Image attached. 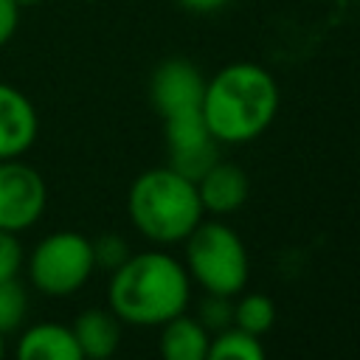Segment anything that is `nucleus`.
Returning a JSON list of instances; mask_svg holds the SVG:
<instances>
[{
  "instance_id": "f257e3e1",
  "label": "nucleus",
  "mask_w": 360,
  "mask_h": 360,
  "mask_svg": "<svg viewBox=\"0 0 360 360\" xmlns=\"http://www.w3.org/2000/svg\"><path fill=\"white\" fill-rule=\"evenodd\" d=\"M278 84L256 62H231L205 79L200 112L219 143H248L259 138L278 112Z\"/></svg>"
},
{
  "instance_id": "f03ea898",
  "label": "nucleus",
  "mask_w": 360,
  "mask_h": 360,
  "mask_svg": "<svg viewBox=\"0 0 360 360\" xmlns=\"http://www.w3.org/2000/svg\"><path fill=\"white\" fill-rule=\"evenodd\" d=\"M191 301V278L172 253L143 250L132 253L110 273L107 304L121 323L160 326L186 312Z\"/></svg>"
},
{
  "instance_id": "7ed1b4c3",
  "label": "nucleus",
  "mask_w": 360,
  "mask_h": 360,
  "mask_svg": "<svg viewBox=\"0 0 360 360\" xmlns=\"http://www.w3.org/2000/svg\"><path fill=\"white\" fill-rule=\"evenodd\" d=\"M127 211L138 233H143L155 245L183 242L205 214L197 183H191L172 166L141 172L129 186Z\"/></svg>"
},
{
  "instance_id": "20e7f679",
  "label": "nucleus",
  "mask_w": 360,
  "mask_h": 360,
  "mask_svg": "<svg viewBox=\"0 0 360 360\" xmlns=\"http://www.w3.org/2000/svg\"><path fill=\"white\" fill-rule=\"evenodd\" d=\"M183 245V267L205 292L233 298L245 290L250 270L248 248L231 225L219 219H200Z\"/></svg>"
},
{
  "instance_id": "39448f33",
  "label": "nucleus",
  "mask_w": 360,
  "mask_h": 360,
  "mask_svg": "<svg viewBox=\"0 0 360 360\" xmlns=\"http://www.w3.org/2000/svg\"><path fill=\"white\" fill-rule=\"evenodd\" d=\"M93 245L79 231H53L37 242L28 256V278L34 290L51 298L73 295L93 276Z\"/></svg>"
},
{
  "instance_id": "423d86ee",
  "label": "nucleus",
  "mask_w": 360,
  "mask_h": 360,
  "mask_svg": "<svg viewBox=\"0 0 360 360\" xmlns=\"http://www.w3.org/2000/svg\"><path fill=\"white\" fill-rule=\"evenodd\" d=\"M48 202L42 174L22 160H0V231L22 233L31 228Z\"/></svg>"
},
{
  "instance_id": "0eeeda50",
  "label": "nucleus",
  "mask_w": 360,
  "mask_h": 360,
  "mask_svg": "<svg viewBox=\"0 0 360 360\" xmlns=\"http://www.w3.org/2000/svg\"><path fill=\"white\" fill-rule=\"evenodd\" d=\"M163 124H166V149H169L166 166L197 183L219 160V141H214V135L208 132L200 110L169 115L163 118Z\"/></svg>"
},
{
  "instance_id": "6e6552de",
  "label": "nucleus",
  "mask_w": 360,
  "mask_h": 360,
  "mask_svg": "<svg viewBox=\"0 0 360 360\" xmlns=\"http://www.w3.org/2000/svg\"><path fill=\"white\" fill-rule=\"evenodd\" d=\"M205 93V76L191 59L169 56L149 76V101L160 118L200 110Z\"/></svg>"
},
{
  "instance_id": "1a4fd4ad",
  "label": "nucleus",
  "mask_w": 360,
  "mask_h": 360,
  "mask_svg": "<svg viewBox=\"0 0 360 360\" xmlns=\"http://www.w3.org/2000/svg\"><path fill=\"white\" fill-rule=\"evenodd\" d=\"M39 132V118L25 93L0 82V160L25 155Z\"/></svg>"
},
{
  "instance_id": "9d476101",
  "label": "nucleus",
  "mask_w": 360,
  "mask_h": 360,
  "mask_svg": "<svg viewBox=\"0 0 360 360\" xmlns=\"http://www.w3.org/2000/svg\"><path fill=\"white\" fill-rule=\"evenodd\" d=\"M197 194H200L202 211L217 214V217H228V214L239 211L248 202V194H250L248 172L242 166L219 158L197 180Z\"/></svg>"
},
{
  "instance_id": "9b49d317",
  "label": "nucleus",
  "mask_w": 360,
  "mask_h": 360,
  "mask_svg": "<svg viewBox=\"0 0 360 360\" xmlns=\"http://www.w3.org/2000/svg\"><path fill=\"white\" fill-rule=\"evenodd\" d=\"M70 332L84 354V360H107L115 357L121 346V321L118 315L107 307H90L76 315L70 323Z\"/></svg>"
},
{
  "instance_id": "f8f14e48",
  "label": "nucleus",
  "mask_w": 360,
  "mask_h": 360,
  "mask_svg": "<svg viewBox=\"0 0 360 360\" xmlns=\"http://www.w3.org/2000/svg\"><path fill=\"white\" fill-rule=\"evenodd\" d=\"M17 360H84L70 326L42 321L28 326L14 349Z\"/></svg>"
},
{
  "instance_id": "ddd939ff",
  "label": "nucleus",
  "mask_w": 360,
  "mask_h": 360,
  "mask_svg": "<svg viewBox=\"0 0 360 360\" xmlns=\"http://www.w3.org/2000/svg\"><path fill=\"white\" fill-rule=\"evenodd\" d=\"M211 343V332L194 315H174L160 323L158 352L160 360H205Z\"/></svg>"
},
{
  "instance_id": "4468645a",
  "label": "nucleus",
  "mask_w": 360,
  "mask_h": 360,
  "mask_svg": "<svg viewBox=\"0 0 360 360\" xmlns=\"http://www.w3.org/2000/svg\"><path fill=\"white\" fill-rule=\"evenodd\" d=\"M205 360H267V354L256 335L228 326V329L211 335Z\"/></svg>"
},
{
  "instance_id": "2eb2a0df",
  "label": "nucleus",
  "mask_w": 360,
  "mask_h": 360,
  "mask_svg": "<svg viewBox=\"0 0 360 360\" xmlns=\"http://www.w3.org/2000/svg\"><path fill=\"white\" fill-rule=\"evenodd\" d=\"M276 323V304L264 292H242L233 301V326L262 338Z\"/></svg>"
},
{
  "instance_id": "dca6fc26",
  "label": "nucleus",
  "mask_w": 360,
  "mask_h": 360,
  "mask_svg": "<svg viewBox=\"0 0 360 360\" xmlns=\"http://www.w3.org/2000/svg\"><path fill=\"white\" fill-rule=\"evenodd\" d=\"M28 312V292L17 278L0 281V332H14Z\"/></svg>"
},
{
  "instance_id": "f3484780",
  "label": "nucleus",
  "mask_w": 360,
  "mask_h": 360,
  "mask_svg": "<svg viewBox=\"0 0 360 360\" xmlns=\"http://www.w3.org/2000/svg\"><path fill=\"white\" fill-rule=\"evenodd\" d=\"M211 335L222 332L228 326H233V298L231 295H217V292H205V298L197 304V315H194Z\"/></svg>"
},
{
  "instance_id": "a211bd4d",
  "label": "nucleus",
  "mask_w": 360,
  "mask_h": 360,
  "mask_svg": "<svg viewBox=\"0 0 360 360\" xmlns=\"http://www.w3.org/2000/svg\"><path fill=\"white\" fill-rule=\"evenodd\" d=\"M90 245H93V262H96V267L110 270V273H112L115 267H121V264L132 256L127 239L118 236V233H101V236L90 239Z\"/></svg>"
},
{
  "instance_id": "6ab92c4d",
  "label": "nucleus",
  "mask_w": 360,
  "mask_h": 360,
  "mask_svg": "<svg viewBox=\"0 0 360 360\" xmlns=\"http://www.w3.org/2000/svg\"><path fill=\"white\" fill-rule=\"evenodd\" d=\"M20 267H22V245L17 233L0 231V281L17 278Z\"/></svg>"
},
{
  "instance_id": "aec40b11",
  "label": "nucleus",
  "mask_w": 360,
  "mask_h": 360,
  "mask_svg": "<svg viewBox=\"0 0 360 360\" xmlns=\"http://www.w3.org/2000/svg\"><path fill=\"white\" fill-rule=\"evenodd\" d=\"M20 22V6L14 0H0V45H6Z\"/></svg>"
},
{
  "instance_id": "412c9836",
  "label": "nucleus",
  "mask_w": 360,
  "mask_h": 360,
  "mask_svg": "<svg viewBox=\"0 0 360 360\" xmlns=\"http://www.w3.org/2000/svg\"><path fill=\"white\" fill-rule=\"evenodd\" d=\"M231 0H180V6L191 14H217L228 6Z\"/></svg>"
},
{
  "instance_id": "4be33fe9",
  "label": "nucleus",
  "mask_w": 360,
  "mask_h": 360,
  "mask_svg": "<svg viewBox=\"0 0 360 360\" xmlns=\"http://www.w3.org/2000/svg\"><path fill=\"white\" fill-rule=\"evenodd\" d=\"M3 357H6V335L0 332V360H3Z\"/></svg>"
},
{
  "instance_id": "5701e85b",
  "label": "nucleus",
  "mask_w": 360,
  "mask_h": 360,
  "mask_svg": "<svg viewBox=\"0 0 360 360\" xmlns=\"http://www.w3.org/2000/svg\"><path fill=\"white\" fill-rule=\"evenodd\" d=\"M17 6H34V3H39V0H14Z\"/></svg>"
},
{
  "instance_id": "b1692460",
  "label": "nucleus",
  "mask_w": 360,
  "mask_h": 360,
  "mask_svg": "<svg viewBox=\"0 0 360 360\" xmlns=\"http://www.w3.org/2000/svg\"><path fill=\"white\" fill-rule=\"evenodd\" d=\"M84 3H96V0H84Z\"/></svg>"
},
{
  "instance_id": "393cba45",
  "label": "nucleus",
  "mask_w": 360,
  "mask_h": 360,
  "mask_svg": "<svg viewBox=\"0 0 360 360\" xmlns=\"http://www.w3.org/2000/svg\"><path fill=\"white\" fill-rule=\"evenodd\" d=\"M107 360H115V357H107Z\"/></svg>"
}]
</instances>
